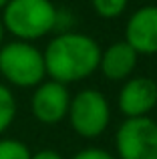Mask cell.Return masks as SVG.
I'll return each mask as SVG.
<instances>
[{
  "label": "cell",
  "mask_w": 157,
  "mask_h": 159,
  "mask_svg": "<svg viewBox=\"0 0 157 159\" xmlns=\"http://www.w3.org/2000/svg\"><path fill=\"white\" fill-rule=\"evenodd\" d=\"M44 70L56 83H77L99 69L101 47L95 39L81 32H61L43 51Z\"/></svg>",
  "instance_id": "cell-1"
},
{
  "label": "cell",
  "mask_w": 157,
  "mask_h": 159,
  "mask_svg": "<svg viewBox=\"0 0 157 159\" xmlns=\"http://www.w3.org/2000/svg\"><path fill=\"white\" fill-rule=\"evenodd\" d=\"M59 10L51 0H8L0 22L14 40L32 43L56 28Z\"/></svg>",
  "instance_id": "cell-2"
},
{
  "label": "cell",
  "mask_w": 157,
  "mask_h": 159,
  "mask_svg": "<svg viewBox=\"0 0 157 159\" xmlns=\"http://www.w3.org/2000/svg\"><path fill=\"white\" fill-rule=\"evenodd\" d=\"M0 75L8 85L18 89H32L40 85L47 77L43 51L24 40L0 44Z\"/></svg>",
  "instance_id": "cell-3"
},
{
  "label": "cell",
  "mask_w": 157,
  "mask_h": 159,
  "mask_svg": "<svg viewBox=\"0 0 157 159\" xmlns=\"http://www.w3.org/2000/svg\"><path fill=\"white\" fill-rule=\"evenodd\" d=\"M69 121L77 135L85 139L99 137L111 121V109L107 97L97 89H83L71 97L69 105Z\"/></svg>",
  "instance_id": "cell-4"
},
{
  "label": "cell",
  "mask_w": 157,
  "mask_h": 159,
  "mask_svg": "<svg viewBox=\"0 0 157 159\" xmlns=\"http://www.w3.org/2000/svg\"><path fill=\"white\" fill-rule=\"evenodd\" d=\"M119 159H157V123L149 117L125 119L115 133Z\"/></svg>",
  "instance_id": "cell-5"
},
{
  "label": "cell",
  "mask_w": 157,
  "mask_h": 159,
  "mask_svg": "<svg viewBox=\"0 0 157 159\" xmlns=\"http://www.w3.org/2000/svg\"><path fill=\"white\" fill-rule=\"evenodd\" d=\"M71 93L67 85L56 81H43L34 87L30 99V109L36 121L44 125H56L69 115Z\"/></svg>",
  "instance_id": "cell-6"
},
{
  "label": "cell",
  "mask_w": 157,
  "mask_h": 159,
  "mask_svg": "<svg viewBox=\"0 0 157 159\" xmlns=\"http://www.w3.org/2000/svg\"><path fill=\"white\" fill-rule=\"evenodd\" d=\"M119 109L125 119L147 117L157 105V83L149 77H133L119 91Z\"/></svg>",
  "instance_id": "cell-7"
},
{
  "label": "cell",
  "mask_w": 157,
  "mask_h": 159,
  "mask_svg": "<svg viewBox=\"0 0 157 159\" xmlns=\"http://www.w3.org/2000/svg\"><path fill=\"white\" fill-rule=\"evenodd\" d=\"M125 43L137 54H157V6H141L125 26Z\"/></svg>",
  "instance_id": "cell-8"
},
{
  "label": "cell",
  "mask_w": 157,
  "mask_h": 159,
  "mask_svg": "<svg viewBox=\"0 0 157 159\" xmlns=\"http://www.w3.org/2000/svg\"><path fill=\"white\" fill-rule=\"evenodd\" d=\"M139 54L125 43L119 40L101 51V61H99V69L109 81H125L129 75L133 73L135 65H137Z\"/></svg>",
  "instance_id": "cell-9"
},
{
  "label": "cell",
  "mask_w": 157,
  "mask_h": 159,
  "mask_svg": "<svg viewBox=\"0 0 157 159\" xmlns=\"http://www.w3.org/2000/svg\"><path fill=\"white\" fill-rule=\"evenodd\" d=\"M16 119V99L10 87L0 83V135L14 123Z\"/></svg>",
  "instance_id": "cell-10"
},
{
  "label": "cell",
  "mask_w": 157,
  "mask_h": 159,
  "mask_svg": "<svg viewBox=\"0 0 157 159\" xmlns=\"http://www.w3.org/2000/svg\"><path fill=\"white\" fill-rule=\"evenodd\" d=\"M30 149L18 139L4 137L0 139V159H30Z\"/></svg>",
  "instance_id": "cell-11"
},
{
  "label": "cell",
  "mask_w": 157,
  "mask_h": 159,
  "mask_svg": "<svg viewBox=\"0 0 157 159\" xmlns=\"http://www.w3.org/2000/svg\"><path fill=\"white\" fill-rule=\"evenodd\" d=\"M91 4L101 18H117L125 12L129 0H91Z\"/></svg>",
  "instance_id": "cell-12"
},
{
  "label": "cell",
  "mask_w": 157,
  "mask_h": 159,
  "mask_svg": "<svg viewBox=\"0 0 157 159\" xmlns=\"http://www.w3.org/2000/svg\"><path fill=\"white\" fill-rule=\"evenodd\" d=\"M73 159H117V157H113L109 151H103V149H97V147H89V149L78 151L77 155H73Z\"/></svg>",
  "instance_id": "cell-13"
},
{
  "label": "cell",
  "mask_w": 157,
  "mask_h": 159,
  "mask_svg": "<svg viewBox=\"0 0 157 159\" xmlns=\"http://www.w3.org/2000/svg\"><path fill=\"white\" fill-rule=\"evenodd\" d=\"M30 159H65V157L61 155V153L52 151V149H40V151L32 153Z\"/></svg>",
  "instance_id": "cell-14"
},
{
  "label": "cell",
  "mask_w": 157,
  "mask_h": 159,
  "mask_svg": "<svg viewBox=\"0 0 157 159\" xmlns=\"http://www.w3.org/2000/svg\"><path fill=\"white\" fill-rule=\"evenodd\" d=\"M4 34H6V32H4V26H2V22H0V44H2V40H4Z\"/></svg>",
  "instance_id": "cell-15"
},
{
  "label": "cell",
  "mask_w": 157,
  "mask_h": 159,
  "mask_svg": "<svg viewBox=\"0 0 157 159\" xmlns=\"http://www.w3.org/2000/svg\"><path fill=\"white\" fill-rule=\"evenodd\" d=\"M6 4H8V0H0V12H2V8L6 6Z\"/></svg>",
  "instance_id": "cell-16"
}]
</instances>
